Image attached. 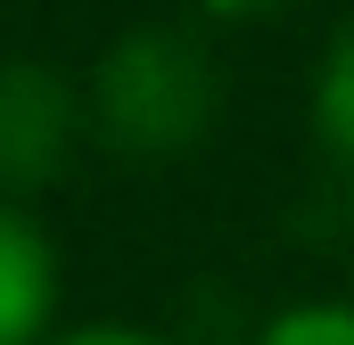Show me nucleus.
<instances>
[{
  "instance_id": "obj_1",
  "label": "nucleus",
  "mask_w": 354,
  "mask_h": 345,
  "mask_svg": "<svg viewBox=\"0 0 354 345\" xmlns=\"http://www.w3.org/2000/svg\"><path fill=\"white\" fill-rule=\"evenodd\" d=\"M91 107V140L132 157V165H174L189 157L206 132H214V107H223V83H214V58L198 33L181 25H132L99 50L83 83Z\"/></svg>"
},
{
  "instance_id": "obj_2",
  "label": "nucleus",
  "mask_w": 354,
  "mask_h": 345,
  "mask_svg": "<svg viewBox=\"0 0 354 345\" xmlns=\"http://www.w3.org/2000/svg\"><path fill=\"white\" fill-rule=\"evenodd\" d=\"M91 132L83 90L50 58H8L0 66V197H33L75 165Z\"/></svg>"
},
{
  "instance_id": "obj_3",
  "label": "nucleus",
  "mask_w": 354,
  "mask_h": 345,
  "mask_svg": "<svg viewBox=\"0 0 354 345\" xmlns=\"http://www.w3.org/2000/svg\"><path fill=\"white\" fill-rule=\"evenodd\" d=\"M50 337H58V247L17 197H0V345Z\"/></svg>"
},
{
  "instance_id": "obj_4",
  "label": "nucleus",
  "mask_w": 354,
  "mask_h": 345,
  "mask_svg": "<svg viewBox=\"0 0 354 345\" xmlns=\"http://www.w3.org/2000/svg\"><path fill=\"white\" fill-rule=\"evenodd\" d=\"M313 132H322V148L354 165V25L322 50V75H313Z\"/></svg>"
},
{
  "instance_id": "obj_5",
  "label": "nucleus",
  "mask_w": 354,
  "mask_h": 345,
  "mask_svg": "<svg viewBox=\"0 0 354 345\" xmlns=\"http://www.w3.org/2000/svg\"><path fill=\"white\" fill-rule=\"evenodd\" d=\"M248 345H354V296H313V304H280Z\"/></svg>"
},
{
  "instance_id": "obj_6",
  "label": "nucleus",
  "mask_w": 354,
  "mask_h": 345,
  "mask_svg": "<svg viewBox=\"0 0 354 345\" xmlns=\"http://www.w3.org/2000/svg\"><path fill=\"white\" fill-rule=\"evenodd\" d=\"M50 345H181L165 329H140V321H83V329H58Z\"/></svg>"
},
{
  "instance_id": "obj_7",
  "label": "nucleus",
  "mask_w": 354,
  "mask_h": 345,
  "mask_svg": "<svg viewBox=\"0 0 354 345\" xmlns=\"http://www.w3.org/2000/svg\"><path fill=\"white\" fill-rule=\"evenodd\" d=\"M189 8H206V17H223V25H239V17H280V8H297V0H189Z\"/></svg>"
}]
</instances>
